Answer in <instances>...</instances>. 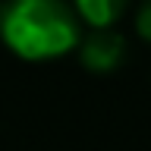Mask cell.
Returning a JSON list of instances; mask_svg holds the SVG:
<instances>
[{
    "instance_id": "obj_3",
    "label": "cell",
    "mask_w": 151,
    "mask_h": 151,
    "mask_svg": "<svg viewBox=\"0 0 151 151\" xmlns=\"http://www.w3.org/2000/svg\"><path fill=\"white\" fill-rule=\"evenodd\" d=\"M126 3L129 0H73V9L94 32H107V28L116 25V19L123 16Z\"/></svg>"
},
{
    "instance_id": "obj_2",
    "label": "cell",
    "mask_w": 151,
    "mask_h": 151,
    "mask_svg": "<svg viewBox=\"0 0 151 151\" xmlns=\"http://www.w3.org/2000/svg\"><path fill=\"white\" fill-rule=\"evenodd\" d=\"M79 54H82V63L91 69V73H113L120 60L126 57V41L123 35H116L113 28L107 32H91V35L82 41L79 47Z\"/></svg>"
},
{
    "instance_id": "obj_1",
    "label": "cell",
    "mask_w": 151,
    "mask_h": 151,
    "mask_svg": "<svg viewBox=\"0 0 151 151\" xmlns=\"http://www.w3.org/2000/svg\"><path fill=\"white\" fill-rule=\"evenodd\" d=\"M0 38L22 60H57L79 41V16L66 0H9L0 13Z\"/></svg>"
},
{
    "instance_id": "obj_4",
    "label": "cell",
    "mask_w": 151,
    "mask_h": 151,
    "mask_svg": "<svg viewBox=\"0 0 151 151\" xmlns=\"http://www.w3.org/2000/svg\"><path fill=\"white\" fill-rule=\"evenodd\" d=\"M135 32H139L145 41H151V0H142L139 16H135Z\"/></svg>"
}]
</instances>
